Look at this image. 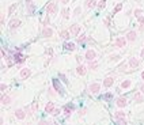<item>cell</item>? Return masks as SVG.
Segmentation results:
<instances>
[{"label": "cell", "instance_id": "ab89813d", "mask_svg": "<svg viewBox=\"0 0 144 125\" xmlns=\"http://www.w3.org/2000/svg\"><path fill=\"white\" fill-rule=\"evenodd\" d=\"M60 113V109H54V112H53V114H59Z\"/></svg>", "mask_w": 144, "mask_h": 125}, {"label": "cell", "instance_id": "9a60e30c", "mask_svg": "<svg viewBox=\"0 0 144 125\" xmlns=\"http://www.w3.org/2000/svg\"><path fill=\"white\" fill-rule=\"evenodd\" d=\"M125 105H126V99H125V98L121 97V98L117 99V106H118V107H124Z\"/></svg>", "mask_w": 144, "mask_h": 125}, {"label": "cell", "instance_id": "60d3db41", "mask_svg": "<svg viewBox=\"0 0 144 125\" xmlns=\"http://www.w3.org/2000/svg\"><path fill=\"white\" fill-rule=\"evenodd\" d=\"M139 22H140V23H144V17H140V18H139Z\"/></svg>", "mask_w": 144, "mask_h": 125}, {"label": "cell", "instance_id": "ac0fdd59", "mask_svg": "<svg viewBox=\"0 0 144 125\" xmlns=\"http://www.w3.org/2000/svg\"><path fill=\"white\" fill-rule=\"evenodd\" d=\"M60 35H61V38H64V40H68V38L71 37L69 31H67V30H63L61 33H60Z\"/></svg>", "mask_w": 144, "mask_h": 125}, {"label": "cell", "instance_id": "484cf974", "mask_svg": "<svg viewBox=\"0 0 144 125\" xmlns=\"http://www.w3.org/2000/svg\"><path fill=\"white\" fill-rule=\"evenodd\" d=\"M61 14H63V18H69V10L68 8H64L63 11H61Z\"/></svg>", "mask_w": 144, "mask_h": 125}, {"label": "cell", "instance_id": "5b68a950", "mask_svg": "<svg viewBox=\"0 0 144 125\" xmlns=\"http://www.w3.org/2000/svg\"><path fill=\"white\" fill-rule=\"evenodd\" d=\"M53 87H54V90L57 91L59 94H63V90H61V86H60V82H59L57 79H53Z\"/></svg>", "mask_w": 144, "mask_h": 125}, {"label": "cell", "instance_id": "cb8c5ba5", "mask_svg": "<svg viewBox=\"0 0 144 125\" xmlns=\"http://www.w3.org/2000/svg\"><path fill=\"white\" fill-rule=\"evenodd\" d=\"M94 6H95V0H87V2H86V7H87V8H92Z\"/></svg>", "mask_w": 144, "mask_h": 125}, {"label": "cell", "instance_id": "7c38bea8", "mask_svg": "<svg viewBox=\"0 0 144 125\" xmlns=\"http://www.w3.org/2000/svg\"><path fill=\"white\" fill-rule=\"evenodd\" d=\"M15 116H17V118H19V120H23L25 118V116H26V113L22 110V109H18L17 112H15Z\"/></svg>", "mask_w": 144, "mask_h": 125}, {"label": "cell", "instance_id": "83f0119b", "mask_svg": "<svg viewBox=\"0 0 144 125\" xmlns=\"http://www.w3.org/2000/svg\"><path fill=\"white\" fill-rule=\"evenodd\" d=\"M105 6H106V0H101V2L98 3V8L102 10V8H105Z\"/></svg>", "mask_w": 144, "mask_h": 125}, {"label": "cell", "instance_id": "4316f807", "mask_svg": "<svg viewBox=\"0 0 144 125\" xmlns=\"http://www.w3.org/2000/svg\"><path fill=\"white\" fill-rule=\"evenodd\" d=\"M89 67H90L91 69H95V68H97V67H98V62L92 60V61H90V64H89Z\"/></svg>", "mask_w": 144, "mask_h": 125}, {"label": "cell", "instance_id": "d4e9b609", "mask_svg": "<svg viewBox=\"0 0 144 125\" xmlns=\"http://www.w3.org/2000/svg\"><path fill=\"white\" fill-rule=\"evenodd\" d=\"M135 101H136V102H141V101H143V95H141L140 92H136L135 94Z\"/></svg>", "mask_w": 144, "mask_h": 125}, {"label": "cell", "instance_id": "4dcf8cb0", "mask_svg": "<svg viewBox=\"0 0 144 125\" xmlns=\"http://www.w3.org/2000/svg\"><path fill=\"white\" fill-rule=\"evenodd\" d=\"M121 8H122V4H121V3H120V4H117V6H116V8H114V14H116V12H118V11L121 10Z\"/></svg>", "mask_w": 144, "mask_h": 125}, {"label": "cell", "instance_id": "f546056e", "mask_svg": "<svg viewBox=\"0 0 144 125\" xmlns=\"http://www.w3.org/2000/svg\"><path fill=\"white\" fill-rule=\"evenodd\" d=\"M141 14H143V11H141V10H135V17L140 18V17H141Z\"/></svg>", "mask_w": 144, "mask_h": 125}, {"label": "cell", "instance_id": "7bdbcfd3", "mask_svg": "<svg viewBox=\"0 0 144 125\" xmlns=\"http://www.w3.org/2000/svg\"><path fill=\"white\" fill-rule=\"evenodd\" d=\"M61 2H63V3H64V4H67V3H68V2H69V0H61Z\"/></svg>", "mask_w": 144, "mask_h": 125}, {"label": "cell", "instance_id": "9c48e42d", "mask_svg": "<svg viewBox=\"0 0 144 125\" xmlns=\"http://www.w3.org/2000/svg\"><path fill=\"white\" fill-rule=\"evenodd\" d=\"M79 31H80V26H79V25H72L71 26V33L74 35H78Z\"/></svg>", "mask_w": 144, "mask_h": 125}, {"label": "cell", "instance_id": "8992f818", "mask_svg": "<svg viewBox=\"0 0 144 125\" xmlns=\"http://www.w3.org/2000/svg\"><path fill=\"white\" fill-rule=\"evenodd\" d=\"M113 83H114V79H113V77H110V76L106 77V79L103 80V86H105V87H107V88L111 87V84H113Z\"/></svg>", "mask_w": 144, "mask_h": 125}, {"label": "cell", "instance_id": "836d02e7", "mask_svg": "<svg viewBox=\"0 0 144 125\" xmlns=\"http://www.w3.org/2000/svg\"><path fill=\"white\" fill-rule=\"evenodd\" d=\"M82 12V10H80V7H78V8L75 10V15H76V17H79V14H80Z\"/></svg>", "mask_w": 144, "mask_h": 125}, {"label": "cell", "instance_id": "6da1fadb", "mask_svg": "<svg viewBox=\"0 0 144 125\" xmlns=\"http://www.w3.org/2000/svg\"><path fill=\"white\" fill-rule=\"evenodd\" d=\"M56 11H57V4H56V3H50L49 6L46 7V12L48 14H54Z\"/></svg>", "mask_w": 144, "mask_h": 125}, {"label": "cell", "instance_id": "bcb514c9", "mask_svg": "<svg viewBox=\"0 0 144 125\" xmlns=\"http://www.w3.org/2000/svg\"><path fill=\"white\" fill-rule=\"evenodd\" d=\"M141 77H143V79H144V72H143V74H141Z\"/></svg>", "mask_w": 144, "mask_h": 125}, {"label": "cell", "instance_id": "52a82bcc", "mask_svg": "<svg viewBox=\"0 0 144 125\" xmlns=\"http://www.w3.org/2000/svg\"><path fill=\"white\" fill-rule=\"evenodd\" d=\"M94 59H95V52H94V50H87V53H86V60L92 61Z\"/></svg>", "mask_w": 144, "mask_h": 125}, {"label": "cell", "instance_id": "2e32d148", "mask_svg": "<svg viewBox=\"0 0 144 125\" xmlns=\"http://www.w3.org/2000/svg\"><path fill=\"white\" fill-rule=\"evenodd\" d=\"M129 65L132 67V68H136L139 65V61H137V59H135V57H131L129 59Z\"/></svg>", "mask_w": 144, "mask_h": 125}, {"label": "cell", "instance_id": "d6a6232c", "mask_svg": "<svg viewBox=\"0 0 144 125\" xmlns=\"http://www.w3.org/2000/svg\"><path fill=\"white\" fill-rule=\"evenodd\" d=\"M111 97H113V94H110V92H107V94H105V95H103V98H105V99H110Z\"/></svg>", "mask_w": 144, "mask_h": 125}, {"label": "cell", "instance_id": "30bf717a", "mask_svg": "<svg viewBox=\"0 0 144 125\" xmlns=\"http://www.w3.org/2000/svg\"><path fill=\"white\" fill-rule=\"evenodd\" d=\"M30 69L29 68H23L22 71H20V77H23V79H26V77H29L30 76Z\"/></svg>", "mask_w": 144, "mask_h": 125}, {"label": "cell", "instance_id": "8d00e7d4", "mask_svg": "<svg viewBox=\"0 0 144 125\" xmlns=\"http://www.w3.org/2000/svg\"><path fill=\"white\" fill-rule=\"evenodd\" d=\"M118 125H126L125 120H120V121H118Z\"/></svg>", "mask_w": 144, "mask_h": 125}, {"label": "cell", "instance_id": "277c9868", "mask_svg": "<svg viewBox=\"0 0 144 125\" xmlns=\"http://www.w3.org/2000/svg\"><path fill=\"white\" fill-rule=\"evenodd\" d=\"M20 26V20L19 19H11L10 20V27L11 29H18Z\"/></svg>", "mask_w": 144, "mask_h": 125}, {"label": "cell", "instance_id": "e0dca14e", "mask_svg": "<svg viewBox=\"0 0 144 125\" xmlns=\"http://www.w3.org/2000/svg\"><path fill=\"white\" fill-rule=\"evenodd\" d=\"M126 40L128 41H135L136 40V33L135 31H129V33L126 34Z\"/></svg>", "mask_w": 144, "mask_h": 125}, {"label": "cell", "instance_id": "74e56055", "mask_svg": "<svg viewBox=\"0 0 144 125\" xmlns=\"http://www.w3.org/2000/svg\"><path fill=\"white\" fill-rule=\"evenodd\" d=\"M15 8H17V4H14V6H11V7H10V12H12V11H14Z\"/></svg>", "mask_w": 144, "mask_h": 125}, {"label": "cell", "instance_id": "7dc6e473", "mask_svg": "<svg viewBox=\"0 0 144 125\" xmlns=\"http://www.w3.org/2000/svg\"><path fill=\"white\" fill-rule=\"evenodd\" d=\"M31 2V0H26V3H30Z\"/></svg>", "mask_w": 144, "mask_h": 125}, {"label": "cell", "instance_id": "e575fe53", "mask_svg": "<svg viewBox=\"0 0 144 125\" xmlns=\"http://www.w3.org/2000/svg\"><path fill=\"white\" fill-rule=\"evenodd\" d=\"M38 125H50V121H41Z\"/></svg>", "mask_w": 144, "mask_h": 125}, {"label": "cell", "instance_id": "603a6c76", "mask_svg": "<svg viewBox=\"0 0 144 125\" xmlns=\"http://www.w3.org/2000/svg\"><path fill=\"white\" fill-rule=\"evenodd\" d=\"M78 74L79 75H84L86 74V67L84 65H79L78 67Z\"/></svg>", "mask_w": 144, "mask_h": 125}, {"label": "cell", "instance_id": "1f68e13d", "mask_svg": "<svg viewBox=\"0 0 144 125\" xmlns=\"http://www.w3.org/2000/svg\"><path fill=\"white\" fill-rule=\"evenodd\" d=\"M86 40V35H80V37H78V42H83Z\"/></svg>", "mask_w": 144, "mask_h": 125}, {"label": "cell", "instance_id": "d590c367", "mask_svg": "<svg viewBox=\"0 0 144 125\" xmlns=\"http://www.w3.org/2000/svg\"><path fill=\"white\" fill-rule=\"evenodd\" d=\"M60 77H61V79H63V82H65V83H68V80L65 79V76H64L63 74H60Z\"/></svg>", "mask_w": 144, "mask_h": 125}, {"label": "cell", "instance_id": "5bb4252c", "mask_svg": "<svg viewBox=\"0 0 144 125\" xmlns=\"http://www.w3.org/2000/svg\"><path fill=\"white\" fill-rule=\"evenodd\" d=\"M42 34H44V37H52L53 30H52V29H49V27H45V29H44V31H42Z\"/></svg>", "mask_w": 144, "mask_h": 125}, {"label": "cell", "instance_id": "3957f363", "mask_svg": "<svg viewBox=\"0 0 144 125\" xmlns=\"http://www.w3.org/2000/svg\"><path fill=\"white\" fill-rule=\"evenodd\" d=\"M125 44H126V38H124V37L117 38V41H116V46H118V48H124Z\"/></svg>", "mask_w": 144, "mask_h": 125}, {"label": "cell", "instance_id": "7402d4cb", "mask_svg": "<svg viewBox=\"0 0 144 125\" xmlns=\"http://www.w3.org/2000/svg\"><path fill=\"white\" fill-rule=\"evenodd\" d=\"M34 10H35V6H34L33 3H27V12H29V14H31Z\"/></svg>", "mask_w": 144, "mask_h": 125}, {"label": "cell", "instance_id": "7a4b0ae2", "mask_svg": "<svg viewBox=\"0 0 144 125\" xmlns=\"http://www.w3.org/2000/svg\"><path fill=\"white\" fill-rule=\"evenodd\" d=\"M90 92H92V94H97L99 90H101V84H98V83H92V84H90Z\"/></svg>", "mask_w": 144, "mask_h": 125}, {"label": "cell", "instance_id": "8fae6325", "mask_svg": "<svg viewBox=\"0 0 144 125\" xmlns=\"http://www.w3.org/2000/svg\"><path fill=\"white\" fill-rule=\"evenodd\" d=\"M14 61H17V62H23L25 61V57H22V54L20 53H14Z\"/></svg>", "mask_w": 144, "mask_h": 125}, {"label": "cell", "instance_id": "44dd1931", "mask_svg": "<svg viewBox=\"0 0 144 125\" xmlns=\"http://www.w3.org/2000/svg\"><path fill=\"white\" fill-rule=\"evenodd\" d=\"M124 118H125V113L124 112H117L116 113V120L120 121V120H124Z\"/></svg>", "mask_w": 144, "mask_h": 125}, {"label": "cell", "instance_id": "f6af8a7d", "mask_svg": "<svg viewBox=\"0 0 144 125\" xmlns=\"http://www.w3.org/2000/svg\"><path fill=\"white\" fill-rule=\"evenodd\" d=\"M140 90H141V92H144V84H143L141 87H140Z\"/></svg>", "mask_w": 144, "mask_h": 125}, {"label": "cell", "instance_id": "ba28073f", "mask_svg": "<svg viewBox=\"0 0 144 125\" xmlns=\"http://www.w3.org/2000/svg\"><path fill=\"white\" fill-rule=\"evenodd\" d=\"M45 112H46V113H53V112H54V103H53V102L46 103V106H45Z\"/></svg>", "mask_w": 144, "mask_h": 125}, {"label": "cell", "instance_id": "ee69618b", "mask_svg": "<svg viewBox=\"0 0 144 125\" xmlns=\"http://www.w3.org/2000/svg\"><path fill=\"white\" fill-rule=\"evenodd\" d=\"M141 57H143V60H144V49L141 50Z\"/></svg>", "mask_w": 144, "mask_h": 125}, {"label": "cell", "instance_id": "f35d334b", "mask_svg": "<svg viewBox=\"0 0 144 125\" xmlns=\"http://www.w3.org/2000/svg\"><path fill=\"white\" fill-rule=\"evenodd\" d=\"M7 88V84H2V86H0V90H2V91H4Z\"/></svg>", "mask_w": 144, "mask_h": 125}, {"label": "cell", "instance_id": "f1b7e54d", "mask_svg": "<svg viewBox=\"0 0 144 125\" xmlns=\"http://www.w3.org/2000/svg\"><path fill=\"white\" fill-rule=\"evenodd\" d=\"M129 86H131V80H125V82H122L121 87H122V88H128Z\"/></svg>", "mask_w": 144, "mask_h": 125}, {"label": "cell", "instance_id": "b9f144b4", "mask_svg": "<svg viewBox=\"0 0 144 125\" xmlns=\"http://www.w3.org/2000/svg\"><path fill=\"white\" fill-rule=\"evenodd\" d=\"M140 31H144V23H141V25H140Z\"/></svg>", "mask_w": 144, "mask_h": 125}, {"label": "cell", "instance_id": "d6986e66", "mask_svg": "<svg viewBox=\"0 0 144 125\" xmlns=\"http://www.w3.org/2000/svg\"><path fill=\"white\" fill-rule=\"evenodd\" d=\"M64 48H65L67 50H75V45L71 44V42H65L64 44Z\"/></svg>", "mask_w": 144, "mask_h": 125}, {"label": "cell", "instance_id": "4fadbf2b", "mask_svg": "<svg viewBox=\"0 0 144 125\" xmlns=\"http://www.w3.org/2000/svg\"><path fill=\"white\" fill-rule=\"evenodd\" d=\"M72 110H74V103H69V105H65V107H64V112H65V114H67V116H69Z\"/></svg>", "mask_w": 144, "mask_h": 125}, {"label": "cell", "instance_id": "ffe728a7", "mask_svg": "<svg viewBox=\"0 0 144 125\" xmlns=\"http://www.w3.org/2000/svg\"><path fill=\"white\" fill-rule=\"evenodd\" d=\"M11 102V98L8 97V95H4V97H2V103L3 105H8Z\"/></svg>", "mask_w": 144, "mask_h": 125}]
</instances>
